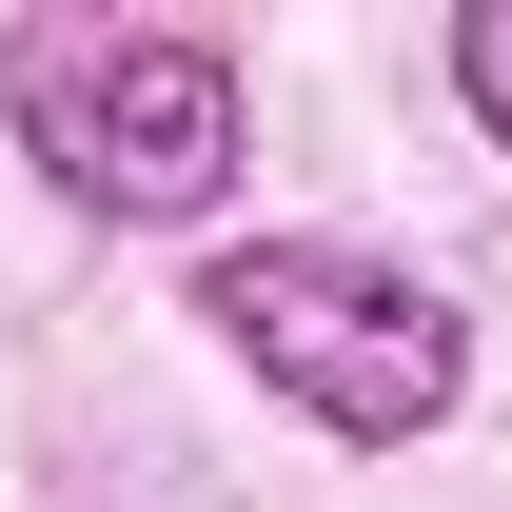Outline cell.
<instances>
[{"instance_id": "obj_2", "label": "cell", "mask_w": 512, "mask_h": 512, "mask_svg": "<svg viewBox=\"0 0 512 512\" xmlns=\"http://www.w3.org/2000/svg\"><path fill=\"white\" fill-rule=\"evenodd\" d=\"M178 316L217 335L276 414H316L335 453H414V434H453V394H473V316H453L414 256H375V237H217Z\"/></svg>"}, {"instance_id": "obj_3", "label": "cell", "mask_w": 512, "mask_h": 512, "mask_svg": "<svg viewBox=\"0 0 512 512\" xmlns=\"http://www.w3.org/2000/svg\"><path fill=\"white\" fill-rule=\"evenodd\" d=\"M434 60H453V99H473V138L512 158V0H453V40H434Z\"/></svg>"}, {"instance_id": "obj_1", "label": "cell", "mask_w": 512, "mask_h": 512, "mask_svg": "<svg viewBox=\"0 0 512 512\" xmlns=\"http://www.w3.org/2000/svg\"><path fill=\"white\" fill-rule=\"evenodd\" d=\"M0 138L79 197V217H119V237H178L217 217L256 158V79L217 20H119V0H40V20H0Z\"/></svg>"}]
</instances>
